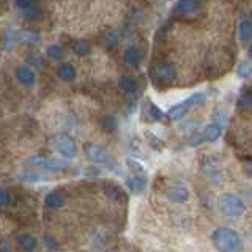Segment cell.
<instances>
[{
	"label": "cell",
	"mask_w": 252,
	"mask_h": 252,
	"mask_svg": "<svg viewBox=\"0 0 252 252\" xmlns=\"http://www.w3.org/2000/svg\"><path fill=\"white\" fill-rule=\"evenodd\" d=\"M126 164H128V167L131 169V172L134 173V175H145V169L142 167V165L137 161L128 159V161H126Z\"/></svg>",
	"instance_id": "cell-26"
},
{
	"label": "cell",
	"mask_w": 252,
	"mask_h": 252,
	"mask_svg": "<svg viewBox=\"0 0 252 252\" xmlns=\"http://www.w3.org/2000/svg\"><path fill=\"white\" fill-rule=\"evenodd\" d=\"M57 74L63 81H73L76 77V69L73 68V65H69V63H63L57 69Z\"/></svg>",
	"instance_id": "cell-19"
},
{
	"label": "cell",
	"mask_w": 252,
	"mask_h": 252,
	"mask_svg": "<svg viewBox=\"0 0 252 252\" xmlns=\"http://www.w3.org/2000/svg\"><path fill=\"white\" fill-rule=\"evenodd\" d=\"M27 62L30 63V65H36V66L41 65V62H39V57H38V55H35V54H29L27 55Z\"/></svg>",
	"instance_id": "cell-31"
},
{
	"label": "cell",
	"mask_w": 252,
	"mask_h": 252,
	"mask_svg": "<svg viewBox=\"0 0 252 252\" xmlns=\"http://www.w3.org/2000/svg\"><path fill=\"white\" fill-rule=\"evenodd\" d=\"M243 169H244V172H246V175L252 178V159H244Z\"/></svg>",
	"instance_id": "cell-30"
},
{
	"label": "cell",
	"mask_w": 252,
	"mask_h": 252,
	"mask_svg": "<svg viewBox=\"0 0 252 252\" xmlns=\"http://www.w3.org/2000/svg\"><path fill=\"white\" fill-rule=\"evenodd\" d=\"M104 194L109 197V199H112V200H115V202H122V200L126 199L125 194H123V191H122V189L118 188L117 185H106V186H104Z\"/></svg>",
	"instance_id": "cell-17"
},
{
	"label": "cell",
	"mask_w": 252,
	"mask_h": 252,
	"mask_svg": "<svg viewBox=\"0 0 252 252\" xmlns=\"http://www.w3.org/2000/svg\"><path fill=\"white\" fill-rule=\"evenodd\" d=\"M106 41H107V44H110V46H117V44H118V38H117L115 33H109L107 38H106Z\"/></svg>",
	"instance_id": "cell-32"
},
{
	"label": "cell",
	"mask_w": 252,
	"mask_h": 252,
	"mask_svg": "<svg viewBox=\"0 0 252 252\" xmlns=\"http://www.w3.org/2000/svg\"><path fill=\"white\" fill-rule=\"evenodd\" d=\"M236 106H238V109H241V110H252V92L251 90L241 92Z\"/></svg>",
	"instance_id": "cell-20"
},
{
	"label": "cell",
	"mask_w": 252,
	"mask_h": 252,
	"mask_svg": "<svg viewBox=\"0 0 252 252\" xmlns=\"http://www.w3.org/2000/svg\"><path fill=\"white\" fill-rule=\"evenodd\" d=\"M238 33H240V38L243 39V41H248V39H251L252 38V22L243 21L238 26Z\"/></svg>",
	"instance_id": "cell-21"
},
{
	"label": "cell",
	"mask_w": 252,
	"mask_h": 252,
	"mask_svg": "<svg viewBox=\"0 0 252 252\" xmlns=\"http://www.w3.org/2000/svg\"><path fill=\"white\" fill-rule=\"evenodd\" d=\"M33 3H35V0H16V6H18L21 11L33 6Z\"/></svg>",
	"instance_id": "cell-29"
},
{
	"label": "cell",
	"mask_w": 252,
	"mask_h": 252,
	"mask_svg": "<svg viewBox=\"0 0 252 252\" xmlns=\"http://www.w3.org/2000/svg\"><path fill=\"white\" fill-rule=\"evenodd\" d=\"M123 59L125 62L128 63V65L131 66H139L140 65V62H142V54L137 51V49H134V47H131V49H126L125 54H123Z\"/></svg>",
	"instance_id": "cell-15"
},
{
	"label": "cell",
	"mask_w": 252,
	"mask_h": 252,
	"mask_svg": "<svg viewBox=\"0 0 252 252\" xmlns=\"http://www.w3.org/2000/svg\"><path fill=\"white\" fill-rule=\"evenodd\" d=\"M126 186H128V189L132 194H142L145 191L147 178H145V175H134L126 180Z\"/></svg>",
	"instance_id": "cell-11"
},
{
	"label": "cell",
	"mask_w": 252,
	"mask_h": 252,
	"mask_svg": "<svg viewBox=\"0 0 252 252\" xmlns=\"http://www.w3.org/2000/svg\"><path fill=\"white\" fill-rule=\"evenodd\" d=\"M16 77H18V81L26 87H32L35 84V73L27 66L18 68V71H16Z\"/></svg>",
	"instance_id": "cell-13"
},
{
	"label": "cell",
	"mask_w": 252,
	"mask_h": 252,
	"mask_svg": "<svg viewBox=\"0 0 252 252\" xmlns=\"http://www.w3.org/2000/svg\"><path fill=\"white\" fill-rule=\"evenodd\" d=\"M102 129H104L106 132H115L117 131V128H118V122H117V118L115 117H110V115H107V117H104L102 118Z\"/></svg>",
	"instance_id": "cell-22"
},
{
	"label": "cell",
	"mask_w": 252,
	"mask_h": 252,
	"mask_svg": "<svg viewBox=\"0 0 252 252\" xmlns=\"http://www.w3.org/2000/svg\"><path fill=\"white\" fill-rule=\"evenodd\" d=\"M11 202V195L10 192L6 191V189L0 188V205H8Z\"/></svg>",
	"instance_id": "cell-28"
},
{
	"label": "cell",
	"mask_w": 252,
	"mask_h": 252,
	"mask_svg": "<svg viewBox=\"0 0 252 252\" xmlns=\"http://www.w3.org/2000/svg\"><path fill=\"white\" fill-rule=\"evenodd\" d=\"M73 51L77 54V55H85L90 52V46L87 41H84V39H79V41H74L73 43Z\"/></svg>",
	"instance_id": "cell-24"
},
{
	"label": "cell",
	"mask_w": 252,
	"mask_h": 252,
	"mask_svg": "<svg viewBox=\"0 0 252 252\" xmlns=\"http://www.w3.org/2000/svg\"><path fill=\"white\" fill-rule=\"evenodd\" d=\"M148 115L152 117L153 122H161V120H164L162 110L158 107L156 104H150V107H148Z\"/></svg>",
	"instance_id": "cell-25"
},
{
	"label": "cell",
	"mask_w": 252,
	"mask_h": 252,
	"mask_svg": "<svg viewBox=\"0 0 252 252\" xmlns=\"http://www.w3.org/2000/svg\"><path fill=\"white\" fill-rule=\"evenodd\" d=\"M248 52H249V57H251V59H252V46H251V47H249V51H248Z\"/></svg>",
	"instance_id": "cell-33"
},
{
	"label": "cell",
	"mask_w": 252,
	"mask_h": 252,
	"mask_svg": "<svg viewBox=\"0 0 252 252\" xmlns=\"http://www.w3.org/2000/svg\"><path fill=\"white\" fill-rule=\"evenodd\" d=\"M203 101H205V93H202V92L200 93H194L189 98H186L185 101H181V102H178V104L173 106V107H170L169 118H170V120H180L181 117L186 115V112L192 106L200 104V102H203Z\"/></svg>",
	"instance_id": "cell-3"
},
{
	"label": "cell",
	"mask_w": 252,
	"mask_h": 252,
	"mask_svg": "<svg viewBox=\"0 0 252 252\" xmlns=\"http://www.w3.org/2000/svg\"><path fill=\"white\" fill-rule=\"evenodd\" d=\"M16 243H18V246L22 249V251H26V252H32V251H35L36 248V238L33 235H30V233H22L18 236V240H16Z\"/></svg>",
	"instance_id": "cell-12"
},
{
	"label": "cell",
	"mask_w": 252,
	"mask_h": 252,
	"mask_svg": "<svg viewBox=\"0 0 252 252\" xmlns=\"http://www.w3.org/2000/svg\"><path fill=\"white\" fill-rule=\"evenodd\" d=\"M118 89L125 93H134L137 92L139 89V82L136 81L134 77H129V76H123L118 79Z\"/></svg>",
	"instance_id": "cell-14"
},
{
	"label": "cell",
	"mask_w": 252,
	"mask_h": 252,
	"mask_svg": "<svg viewBox=\"0 0 252 252\" xmlns=\"http://www.w3.org/2000/svg\"><path fill=\"white\" fill-rule=\"evenodd\" d=\"M87 155L89 158L96 164H109L110 158L107 155V152L102 147H98V145H87Z\"/></svg>",
	"instance_id": "cell-9"
},
{
	"label": "cell",
	"mask_w": 252,
	"mask_h": 252,
	"mask_svg": "<svg viewBox=\"0 0 252 252\" xmlns=\"http://www.w3.org/2000/svg\"><path fill=\"white\" fill-rule=\"evenodd\" d=\"M19 41L26 43V44H39L41 43V38H39L38 33H35L33 30H21L19 32Z\"/></svg>",
	"instance_id": "cell-16"
},
{
	"label": "cell",
	"mask_w": 252,
	"mask_h": 252,
	"mask_svg": "<svg viewBox=\"0 0 252 252\" xmlns=\"http://www.w3.org/2000/svg\"><path fill=\"white\" fill-rule=\"evenodd\" d=\"M213 246L218 252H241L243 251V240L241 236L232 228L219 227L211 233Z\"/></svg>",
	"instance_id": "cell-1"
},
{
	"label": "cell",
	"mask_w": 252,
	"mask_h": 252,
	"mask_svg": "<svg viewBox=\"0 0 252 252\" xmlns=\"http://www.w3.org/2000/svg\"><path fill=\"white\" fill-rule=\"evenodd\" d=\"M46 55L49 57L51 60H60L63 57V49L57 44H52V46H47L46 49Z\"/></svg>",
	"instance_id": "cell-23"
},
{
	"label": "cell",
	"mask_w": 252,
	"mask_h": 252,
	"mask_svg": "<svg viewBox=\"0 0 252 252\" xmlns=\"http://www.w3.org/2000/svg\"><path fill=\"white\" fill-rule=\"evenodd\" d=\"M251 73H252V65L249 62H243L240 65V68H238V76L243 77V79H246V77L251 76Z\"/></svg>",
	"instance_id": "cell-27"
},
{
	"label": "cell",
	"mask_w": 252,
	"mask_h": 252,
	"mask_svg": "<svg viewBox=\"0 0 252 252\" xmlns=\"http://www.w3.org/2000/svg\"><path fill=\"white\" fill-rule=\"evenodd\" d=\"M55 148H57V152L65 158H76L77 155V147L74 144V140L68 136H60L55 140Z\"/></svg>",
	"instance_id": "cell-7"
},
{
	"label": "cell",
	"mask_w": 252,
	"mask_h": 252,
	"mask_svg": "<svg viewBox=\"0 0 252 252\" xmlns=\"http://www.w3.org/2000/svg\"><path fill=\"white\" fill-rule=\"evenodd\" d=\"M44 203H46V207H49V208H60L63 207V203H65V199H63V195L59 192H49L46 195Z\"/></svg>",
	"instance_id": "cell-18"
},
{
	"label": "cell",
	"mask_w": 252,
	"mask_h": 252,
	"mask_svg": "<svg viewBox=\"0 0 252 252\" xmlns=\"http://www.w3.org/2000/svg\"><path fill=\"white\" fill-rule=\"evenodd\" d=\"M220 132H222V128H220L219 123H213V125H208L207 128L203 129L202 134H199L192 144L194 145H199L202 142H216L220 136Z\"/></svg>",
	"instance_id": "cell-8"
},
{
	"label": "cell",
	"mask_w": 252,
	"mask_h": 252,
	"mask_svg": "<svg viewBox=\"0 0 252 252\" xmlns=\"http://www.w3.org/2000/svg\"><path fill=\"white\" fill-rule=\"evenodd\" d=\"M167 197H169V200L173 203H185L189 199V191H188V188L183 185H175L167 191Z\"/></svg>",
	"instance_id": "cell-10"
},
{
	"label": "cell",
	"mask_w": 252,
	"mask_h": 252,
	"mask_svg": "<svg viewBox=\"0 0 252 252\" xmlns=\"http://www.w3.org/2000/svg\"><path fill=\"white\" fill-rule=\"evenodd\" d=\"M152 77L156 85H165V84H170L173 79L177 77V69L175 66L172 65V63H159V65H156V68L153 69L152 73Z\"/></svg>",
	"instance_id": "cell-5"
},
{
	"label": "cell",
	"mask_w": 252,
	"mask_h": 252,
	"mask_svg": "<svg viewBox=\"0 0 252 252\" xmlns=\"http://www.w3.org/2000/svg\"><path fill=\"white\" fill-rule=\"evenodd\" d=\"M218 208L222 215L228 219H238L246 211V205H244L241 197L232 192H225L219 195L218 199Z\"/></svg>",
	"instance_id": "cell-2"
},
{
	"label": "cell",
	"mask_w": 252,
	"mask_h": 252,
	"mask_svg": "<svg viewBox=\"0 0 252 252\" xmlns=\"http://www.w3.org/2000/svg\"><path fill=\"white\" fill-rule=\"evenodd\" d=\"M27 164L35 165V167H41L44 170H49V172H59V170H65L68 169V162L66 161H62V159H55V158H32V159L27 161Z\"/></svg>",
	"instance_id": "cell-6"
},
{
	"label": "cell",
	"mask_w": 252,
	"mask_h": 252,
	"mask_svg": "<svg viewBox=\"0 0 252 252\" xmlns=\"http://www.w3.org/2000/svg\"><path fill=\"white\" fill-rule=\"evenodd\" d=\"M200 10H202V3L199 0H178L175 6H173V14L177 18L189 19L199 14Z\"/></svg>",
	"instance_id": "cell-4"
}]
</instances>
